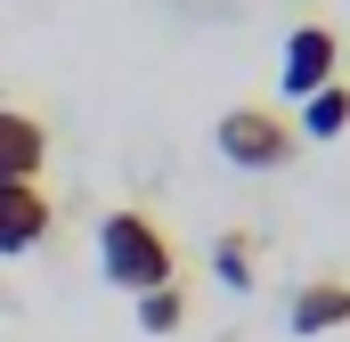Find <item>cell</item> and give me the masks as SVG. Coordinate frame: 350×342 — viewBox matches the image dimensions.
<instances>
[{"instance_id":"obj_1","label":"cell","mask_w":350,"mask_h":342,"mask_svg":"<svg viewBox=\"0 0 350 342\" xmlns=\"http://www.w3.org/2000/svg\"><path fill=\"white\" fill-rule=\"evenodd\" d=\"M98 269H106V285H122L139 302V293H155V285L179 277V253H172V237H163L155 212H131L122 204V212L98 220Z\"/></svg>"},{"instance_id":"obj_2","label":"cell","mask_w":350,"mask_h":342,"mask_svg":"<svg viewBox=\"0 0 350 342\" xmlns=\"http://www.w3.org/2000/svg\"><path fill=\"white\" fill-rule=\"evenodd\" d=\"M212 147H220L237 171H285L293 147H301V131H293L277 106H228V114L212 122Z\"/></svg>"},{"instance_id":"obj_3","label":"cell","mask_w":350,"mask_h":342,"mask_svg":"<svg viewBox=\"0 0 350 342\" xmlns=\"http://www.w3.org/2000/svg\"><path fill=\"white\" fill-rule=\"evenodd\" d=\"M342 82V41L326 25H293L285 33V57H277V90L285 98H310V90Z\"/></svg>"},{"instance_id":"obj_4","label":"cell","mask_w":350,"mask_h":342,"mask_svg":"<svg viewBox=\"0 0 350 342\" xmlns=\"http://www.w3.org/2000/svg\"><path fill=\"white\" fill-rule=\"evenodd\" d=\"M49 228H57L49 187H41V179H8V187H0V261L33 253V245H49Z\"/></svg>"},{"instance_id":"obj_5","label":"cell","mask_w":350,"mask_h":342,"mask_svg":"<svg viewBox=\"0 0 350 342\" xmlns=\"http://www.w3.org/2000/svg\"><path fill=\"white\" fill-rule=\"evenodd\" d=\"M41 163H49V131H41V114L0 106V187H8V179H41Z\"/></svg>"},{"instance_id":"obj_6","label":"cell","mask_w":350,"mask_h":342,"mask_svg":"<svg viewBox=\"0 0 350 342\" xmlns=\"http://www.w3.org/2000/svg\"><path fill=\"white\" fill-rule=\"evenodd\" d=\"M285 326L293 334H334V326H350V277H310L285 302Z\"/></svg>"},{"instance_id":"obj_7","label":"cell","mask_w":350,"mask_h":342,"mask_svg":"<svg viewBox=\"0 0 350 342\" xmlns=\"http://www.w3.org/2000/svg\"><path fill=\"white\" fill-rule=\"evenodd\" d=\"M301 139H342L350 131V82H326V90H310L301 98V122H293Z\"/></svg>"},{"instance_id":"obj_8","label":"cell","mask_w":350,"mask_h":342,"mask_svg":"<svg viewBox=\"0 0 350 342\" xmlns=\"http://www.w3.org/2000/svg\"><path fill=\"white\" fill-rule=\"evenodd\" d=\"M139 326H147V334H179V326H187V293H179V277L155 285V293H139Z\"/></svg>"},{"instance_id":"obj_9","label":"cell","mask_w":350,"mask_h":342,"mask_svg":"<svg viewBox=\"0 0 350 342\" xmlns=\"http://www.w3.org/2000/svg\"><path fill=\"white\" fill-rule=\"evenodd\" d=\"M212 269H220V285H228V293H245V285H253V237H245V228H228V237H220V253H212Z\"/></svg>"}]
</instances>
